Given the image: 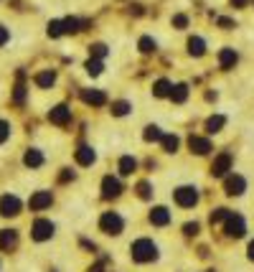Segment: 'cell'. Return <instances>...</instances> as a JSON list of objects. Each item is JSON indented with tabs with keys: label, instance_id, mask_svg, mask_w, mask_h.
<instances>
[{
	"label": "cell",
	"instance_id": "obj_15",
	"mask_svg": "<svg viewBox=\"0 0 254 272\" xmlns=\"http://www.w3.org/2000/svg\"><path fill=\"white\" fill-rule=\"evenodd\" d=\"M150 221H153L155 226H166V224L170 221V214H168V209H163V206L153 209V211H150Z\"/></svg>",
	"mask_w": 254,
	"mask_h": 272
},
{
	"label": "cell",
	"instance_id": "obj_9",
	"mask_svg": "<svg viewBox=\"0 0 254 272\" xmlns=\"http://www.w3.org/2000/svg\"><path fill=\"white\" fill-rule=\"evenodd\" d=\"M51 201H54L51 191H38V193L31 196V209H33V211H41V209L51 206Z\"/></svg>",
	"mask_w": 254,
	"mask_h": 272
},
{
	"label": "cell",
	"instance_id": "obj_18",
	"mask_svg": "<svg viewBox=\"0 0 254 272\" xmlns=\"http://www.w3.org/2000/svg\"><path fill=\"white\" fill-rule=\"evenodd\" d=\"M219 61H221V69L234 66V64H236V54H234V49H224L221 56H219Z\"/></svg>",
	"mask_w": 254,
	"mask_h": 272
},
{
	"label": "cell",
	"instance_id": "obj_33",
	"mask_svg": "<svg viewBox=\"0 0 254 272\" xmlns=\"http://www.w3.org/2000/svg\"><path fill=\"white\" fill-rule=\"evenodd\" d=\"M23 99H26V87L18 84V87H16V94H13V102H16V104H23Z\"/></svg>",
	"mask_w": 254,
	"mask_h": 272
},
{
	"label": "cell",
	"instance_id": "obj_32",
	"mask_svg": "<svg viewBox=\"0 0 254 272\" xmlns=\"http://www.w3.org/2000/svg\"><path fill=\"white\" fill-rule=\"evenodd\" d=\"M140 51H142V54H150V51H155V41H150V38H142V41H140Z\"/></svg>",
	"mask_w": 254,
	"mask_h": 272
},
{
	"label": "cell",
	"instance_id": "obj_41",
	"mask_svg": "<svg viewBox=\"0 0 254 272\" xmlns=\"http://www.w3.org/2000/svg\"><path fill=\"white\" fill-rule=\"evenodd\" d=\"M231 3H234V5H239V8H242V5L247 3V0H231Z\"/></svg>",
	"mask_w": 254,
	"mask_h": 272
},
{
	"label": "cell",
	"instance_id": "obj_13",
	"mask_svg": "<svg viewBox=\"0 0 254 272\" xmlns=\"http://www.w3.org/2000/svg\"><path fill=\"white\" fill-rule=\"evenodd\" d=\"M231 168V155L229 153H224V155H219L216 160H214V165H211V171H214V176H224Z\"/></svg>",
	"mask_w": 254,
	"mask_h": 272
},
{
	"label": "cell",
	"instance_id": "obj_20",
	"mask_svg": "<svg viewBox=\"0 0 254 272\" xmlns=\"http://www.w3.org/2000/svg\"><path fill=\"white\" fill-rule=\"evenodd\" d=\"M54 82H56V74H54V71H41L38 77H36V84H38V87H43V89L51 87Z\"/></svg>",
	"mask_w": 254,
	"mask_h": 272
},
{
	"label": "cell",
	"instance_id": "obj_14",
	"mask_svg": "<svg viewBox=\"0 0 254 272\" xmlns=\"http://www.w3.org/2000/svg\"><path fill=\"white\" fill-rule=\"evenodd\" d=\"M82 99H84L86 104H94V107H102V104L107 102V97H104L102 92H97V89H92V92H89V89H84V92H82Z\"/></svg>",
	"mask_w": 254,
	"mask_h": 272
},
{
	"label": "cell",
	"instance_id": "obj_29",
	"mask_svg": "<svg viewBox=\"0 0 254 272\" xmlns=\"http://www.w3.org/2000/svg\"><path fill=\"white\" fill-rule=\"evenodd\" d=\"M226 216H229V211L226 209H216L214 214H211V224H219V221H226Z\"/></svg>",
	"mask_w": 254,
	"mask_h": 272
},
{
	"label": "cell",
	"instance_id": "obj_3",
	"mask_svg": "<svg viewBox=\"0 0 254 272\" xmlns=\"http://www.w3.org/2000/svg\"><path fill=\"white\" fill-rule=\"evenodd\" d=\"M99 224H102V232H107V234H119L122 232V216L114 214V211H107Z\"/></svg>",
	"mask_w": 254,
	"mask_h": 272
},
{
	"label": "cell",
	"instance_id": "obj_6",
	"mask_svg": "<svg viewBox=\"0 0 254 272\" xmlns=\"http://www.w3.org/2000/svg\"><path fill=\"white\" fill-rule=\"evenodd\" d=\"M244 232H247L244 219L239 216V214H229V216H226V234H229V237H242Z\"/></svg>",
	"mask_w": 254,
	"mask_h": 272
},
{
	"label": "cell",
	"instance_id": "obj_12",
	"mask_svg": "<svg viewBox=\"0 0 254 272\" xmlns=\"http://www.w3.org/2000/svg\"><path fill=\"white\" fill-rule=\"evenodd\" d=\"M188 148H191L196 155H206L208 150H211V143H208L206 138H196V135H193V138L188 140Z\"/></svg>",
	"mask_w": 254,
	"mask_h": 272
},
{
	"label": "cell",
	"instance_id": "obj_4",
	"mask_svg": "<svg viewBox=\"0 0 254 272\" xmlns=\"http://www.w3.org/2000/svg\"><path fill=\"white\" fill-rule=\"evenodd\" d=\"M31 234H33V239H36V242H46V239H51V237H54V224H51L49 219H38V221L33 224Z\"/></svg>",
	"mask_w": 254,
	"mask_h": 272
},
{
	"label": "cell",
	"instance_id": "obj_26",
	"mask_svg": "<svg viewBox=\"0 0 254 272\" xmlns=\"http://www.w3.org/2000/svg\"><path fill=\"white\" fill-rule=\"evenodd\" d=\"M221 127H224V117H221V115L211 117V120H208V122H206V130H208V132H219Z\"/></svg>",
	"mask_w": 254,
	"mask_h": 272
},
{
	"label": "cell",
	"instance_id": "obj_10",
	"mask_svg": "<svg viewBox=\"0 0 254 272\" xmlns=\"http://www.w3.org/2000/svg\"><path fill=\"white\" fill-rule=\"evenodd\" d=\"M247 188V181L242 176H229L226 178V193L229 196H239V193H244Z\"/></svg>",
	"mask_w": 254,
	"mask_h": 272
},
{
	"label": "cell",
	"instance_id": "obj_42",
	"mask_svg": "<svg viewBox=\"0 0 254 272\" xmlns=\"http://www.w3.org/2000/svg\"><path fill=\"white\" fill-rule=\"evenodd\" d=\"M249 257H252V260H254V242H252V244H249Z\"/></svg>",
	"mask_w": 254,
	"mask_h": 272
},
{
	"label": "cell",
	"instance_id": "obj_8",
	"mask_svg": "<svg viewBox=\"0 0 254 272\" xmlns=\"http://www.w3.org/2000/svg\"><path fill=\"white\" fill-rule=\"evenodd\" d=\"M49 120H51L54 125H66L69 120H71V110L66 107V104H58V107H54L49 112Z\"/></svg>",
	"mask_w": 254,
	"mask_h": 272
},
{
	"label": "cell",
	"instance_id": "obj_7",
	"mask_svg": "<svg viewBox=\"0 0 254 272\" xmlns=\"http://www.w3.org/2000/svg\"><path fill=\"white\" fill-rule=\"evenodd\" d=\"M119 193H122V183H119L117 178L107 176L102 181V196L104 199H114V196H119Z\"/></svg>",
	"mask_w": 254,
	"mask_h": 272
},
{
	"label": "cell",
	"instance_id": "obj_38",
	"mask_svg": "<svg viewBox=\"0 0 254 272\" xmlns=\"http://www.w3.org/2000/svg\"><path fill=\"white\" fill-rule=\"evenodd\" d=\"M173 23H175L178 28H183V26H186L188 21H186V16H175V18H173Z\"/></svg>",
	"mask_w": 254,
	"mask_h": 272
},
{
	"label": "cell",
	"instance_id": "obj_16",
	"mask_svg": "<svg viewBox=\"0 0 254 272\" xmlns=\"http://www.w3.org/2000/svg\"><path fill=\"white\" fill-rule=\"evenodd\" d=\"M94 150L92 148H86V145H82L79 150H77V160H79V165H92L94 163Z\"/></svg>",
	"mask_w": 254,
	"mask_h": 272
},
{
	"label": "cell",
	"instance_id": "obj_40",
	"mask_svg": "<svg viewBox=\"0 0 254 272\" xmlns=\"http://www.w3.org/2000/svg\"><path fill=\"white\" fill-rule=\"evenodd\" d=\"M198 232V224H186V234H196Z\"/></svg>",
	"mask_w": 254,
	"mask_h": 272
},
{
	"label": "cell",
	"instance_id": "obj_39",
	"mask_svg": "<svg viewBox=\"0 0 254 272\" xmlns=\"http://www.w3.org/2000/svg\"><path fill=\"white\" fill-rule=\"evenodd\" d=\"M69 178H74V171H69V168H66V171L61 173V178H58V181H61V183H66Z\"/></svg>",
	"mask_w": 254,
	"mask_h": 272
},
{
	"label": "cell",
	"instance_id": "obj_31",
	"mask_svg": "<svg viewBox=\"0 0 254 272\" xmlns=\"http://www.w3.org/2000/svg\"><path fill=\"white\" fill-rule=\"evenodd\" d=\"M112 112H114V115H127V112H130V104H127V102H114V104H112Z\"/></svg>",
	"mask_w": 254,
	"mask_h": 272
},
{
	"label": "cell",
	"instance_id": "obj_24",
	"mask_svg": "<svg viewBox=\"0 0 254 272\" xmlns=\"http://www.w3.org/2000/svg\"><path fill=\"white\" fill-rule=\"evenodd\" d=\"M163 148H166L168 150V153H175V150H178V138H175V135H163Z\"/></svg>",
	"mask_w": 254,
	"mask_h": 272
},
{
	"label": "cell",
	"instance_id": "obj_11",
	"mask_svg": "<svg viewBox=\"0 0 254 272\" xmlns=\"http://www.w3.org/2000/svg\"><path fill=\"white\" fill-rule=\"evenodd\" d=\"M16 244H18V232L16 229H3V232H0V249L8 252Z\"/></svg>",
	"mask_w": 254,
	"mask_h": 272
},
{
	"label": "cell",
	"instance_id": "obj_23",
	"mask_svg": "<svg viewBox=\"0 0 254 272\" xmlns=\"http://www.w3.org/2000/svg\"><path fill=\"white\" fill-rule=\"evenodd\" d=\"M173 92V87H170V82H166V79H160L158 84H155V97H168Z\"/></svg>",
	"mask_w": 254,
	"mask_h": 272
},
{
	"label": "cell",
	"instance_id": "obj_22",
	"mask_svg": "<svg viewBox=\"0 0 254 272\" xmlns=\"http://www.w3.org/2000/svg\"><path fill=\"white\" fill-rule=\"evenodd\" d=\"M188 51H191L193 56H201V54L206 51V43H203L201 38H191V41H188Z\"/></svg>",
	"mask_w": 254,
	"mask_h": 272
},
{
	"label": "cell",
	"instance_id": "obj_30",
	"mask_svg": "<svg viewBox=\"0 0 254 272\" xmlns=\"http://www.w3.org/2000/svg\"><path fill=\"white\" fill-rule=\"evenodd\" d=\"M86 71H89V74H94V77H97V74L102 71V61H99V59H94V61L89 59V61H86Z\"/></svg>",
	"mask_w": 254,
	"mask_h": 272
},
{
	"label": "cell",
	"instance_id": "obj_34",
	"mask_svg": "<svg viewBox=\"0 0 254 272\" xmlns=\"http://www.w3.org/2000/svg\"><path fill=\"white\" fill-rule=\"evenodd\" d=\"M8 135H10V125L5 122V120H0V143H5Z\"/></svg>",
	"mask_w": 254,
	"mask_h": 272
},
{
	"label": "cell",
	"instance_id": "obj_28",
	"mask_svg": "<svg viewBox=\"0 0 254 272\" xmlns=\"http://www.w3.org/2000/svg\"><path fill=\"white\" fill-rule=\"evenodd\" d=\"M79 26H82V23H79L77 18H66V21H64V31H66V33H77Z\"/></svg>",
	"mask_w": 254,
	"mask_h": 272
},
{
	"label": "cell",
	"instance_id": "obj_35",
	"mask_svg": "<svg viewBox=\"0 0 254 272\" xmlns=\"http://www.w3.org/2000/svg\"><path fill=\"white\" fill-rule=\"evenodd\" d=\"M138 188H140V196H142V199H150V183H147V181H142Z\"/></svg>",
	"mask_w": 254,
	"mask_h": 272
},
{
	"label": "cell",
	"instance_id": "obj_1",
	"mask_svg": "<svg viewBox=\"0 0 254 272\" xmlns=\"http://www.w3.org/2000/svg\"><path fill=\"white\" fill-rule=\"evenodd\" d=\"M155 257H158V247L150 239H138L135 244H132V260L135 262H150Z\"/></svg>",
	"mask_w": 254,
	"mask_h": 272
},
{
	"label": "cell",
	"instance_id": "obj_25",
	"mask_svg": "<svg viewBox=\"0 0 254 272\" xmlns=\"http://www.w3.org/2000/svg\"><path fill=\"white\" fill-rule=\"evenodd\" d=\"M145 140L147 143H155V140H163V132L155 127V125H150V127H145Z\"/></svg>",
	"mask_w": 254,
	"mask_h": 272
},
{
	"label": "cell",
	"instance_id": "obj_2",
	"mask_svg": "<svg viewBox=\"0 0 254 272\" xmlns=\"http://www.w3.org/2000/svg\"><path fill=\"white\" fill-rule=\"evenodd\" d=\"M175 204L183 206V209L196 206V204H198V191L193 188V186H181V188L175 191Z\"/></svg>",
	"mask_w": 254,
	"mask_h": 272
},
{
	"label": "cell",
	"instance_id": "obj_37",
	"mask_svg": "<svg viewBox=\"0 0 254 272\" xmlns=\"http://www.w3.org/2000/svg\"><path fill=\"white\" fill-rule=\"evenodd\" d=\"M5 41H8V28H5V26H0V46H3Z\"/></svg>",
	"mask_w": 254,
	"mask_h": 272
},
{
	"label": "cell",
	"instance_id": "obj_27",
	"mask_svg": "<svg viewBox=\"0 0 254 272\" xmlns=\"http://www.w3.org/2000/svg\"><path fill=\"white\" fill-rule=\"evenodd\" d=\"M61 33H66V31H64V21H51V23H49V36L56 38V36H61Z\"/></svg>",
	"mask_w": 254,
	"mask_h": 272
},
{
	"label": "cell",
	"instance_id": "obj_36",
	"mask_svg": "<svg viewBox=\"0 0 254 272\" xmlns=\"http://www.w3.org/2000/svg\"><path fill=\"white\" fill-rule=\"evenodd\" d=\"M92 54H94V56H99V59H102V56H104V54H107V49H104V46H102V43H97V46H92Z\"/></svg>",
	"mask_w": 254,
	"mask_h": 272
},
{
	"label": "cell",
	"instance_id": "obj_5",
	"mask_svg": "<svg viewBox=\"0 0 254 272\" xmlns=\"http://www.w3.org/2000/svg\"><path fill=\"white\" fill-rule=\"evenodd\" d=\"M0 214H3V216H16V214H21V201H18V196L5 193L3 199H0Z\"/></svg>",
	"mask_w": 254,
	"mask_h": 272
},
{
	"label": "cell",
	"instance_id": "obj_19",
	"mask_svg": "<svg viewBox=\"0 0 254 272\" xmlns=\"http://www.w3.org/2000/svg\"><path fill=\"white\" fill-rule=\"evenodd\" d=\"M138 168V163H135V158H130V155H125L122 160H119V173L122 176H130L132 171Z\"/></svg>",
	"mask_w": 254,
	"mask_h": 272
},
{
	"label": "cell",
	"instance_id": "obj_17",
	"mask_svg": "<svg viewBox=\"0 0 254 272\" xmlns=\"http://www.w3.org/2000/svg\"><path fill=\"white\" fill-rule=\"evenodd\" d=\"M23 163L28 165V168H38V165L43 163V155L38 153V150H28L26 158H23Z\"/></svg>",
	"mask_w": 254,
	"mask_h": 272
},
{
	"label": "cell",
	"instance_id": "obj_21",
	"mask_svg": "<svg viewBox=\"0 0 254 272\" xmlns=\"http://www.w3.org/2000/svg\"><path fill=\"white\" fill-rule=\"evenodd\" d=\"M186 97H188V87H186V84H175L173 92H170V99H173V102H183Z\"/></svg>",
	"mask_w": 254,
	"mask_h": 272
}]
</instances>
